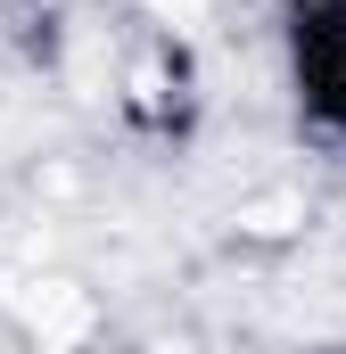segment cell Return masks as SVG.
I'll list each match as a JSON object with an SVG mask.
<instances>
[{
	"label": "cell",
	"mask_w": 346,
	"mask_h": 354,
	"mask_svg": "<svg viewBox=\"0 0 346 354\" xmlns=\"http://www.w3.org/2000/svg\"><path fill=\"white\" fill-rule=\"evenodd\" d=\"M116 124L149 149H190V132L206 124V58L190 33L132 25L124 58H116Z\"/></svg>",
	"instance_id": "1"
},
{
	"label": "cell",
	"mask_w": 346,
	"mask_h": 354,
	"mask_svg": "<svg viewBox=\"0 0 346 354\" xmlns=\"http://www.w3.org/2000/svg\"><path fill=\"white\" fill-rule=\"evenodd\" d=\"M280 91L297 107V132L346 149V0H280Z\"/></svg>",
	"instance_id": "2"
},
{
	"label": "cell",
	"mask_w": 346,
	"mask_h": 354,
	"mask_svg": "<svg viewBox=\"0 0 346 354\" xmlns=\"http://www.w3.org/2000/svg\"><path fill=\"white\" fill-rule=\"evenodd\" d=\"M215 17V0H132V25H157V33H190L198 41V25Z\"/></svg>",
	"instance_id": "3"
}]
</instances>
